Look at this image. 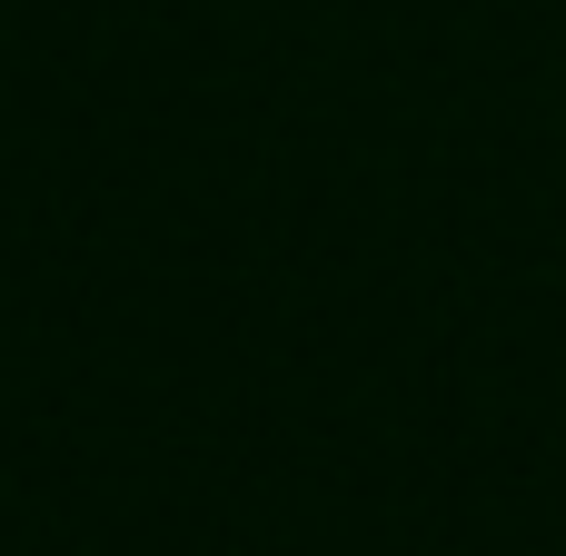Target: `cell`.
I'll use <instances>...</instances> for the list:
<instances>
[]
</instances>
